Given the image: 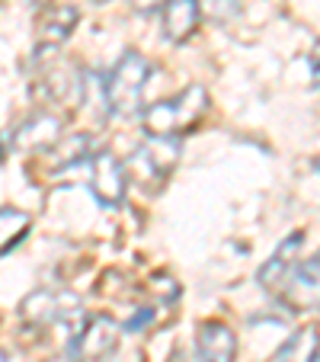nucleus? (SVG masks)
I'll return each mask as SVG.
<instances>
[{"instance_id":"obj_1","label":"nucleus","mask_w":320,"mask_h":362,"mask_svg":"<svg viewBox=\"0 0 320 362\" xmlns=\"http://www.w3.org/2000/svg\"><path fill=\"white\" fill-rule=\"evenodd\" d=\"M205 110H208V93L198 83H189L183 93L170 96L164 103H154L144 112V132L150 138H179L192 132L202 122Z\"/></svg>"},{"instance_id":"obj_2","label":"nucleus","mask_w":320,"mask_h":362,"mask_svg":"<svg viewBox=\"0 0 320 362\" xmlns=\"http://www.w3.org/2000/svg\"><path fill=\"white\" fill-rule=\"evenodd\" d=\"M148 77H150L148 58L138 55V52L122 55V62L112 68L109 81H106V103H109V110L116 116H135L141 110Z\"/></svg>"},{"instance_id":"obj_3","label":"nucleus","mask_w":320,"mask_h":362,"mask_svg":"<svg viewBox=\"0 0 320 362\" xmlns=\"http://www.w3.org/2000/svg\"><path fill=\"white\" fill-rule=\"evenodd\" d=\"M20 315H23V321L32 324V327L68 324L71 334H77L81 324L87 321L81 301L71 298V295H64V292H52V288H39V292L29 295V298L20 305Z\"/></svg>"},{"instance_id":"obj_4","label":"nucleus","mask_w":320,"mask_h":362,"mask_svg":"<svg viewBox=\"0 0 320 362\" xmlns=\"http://www.w3.org/2000/svg\"><path fill=\"white\" fill-rule=\"evenodd\" d=\"M119 324L106 315L87 317L77 334H71V359L74 362H100L116 349Z\"/></svg>"},{"instance_id":"obj_5","label":"nucleus","mask_w":320,"mask_h":362,"mask_svg":"<svg viewBox=\"0 0 320 362\" xmlns=\"http://www.w3.org/2000/svg\"><path fill=\"white\" fill-rule=\"evenodd\" d=\"M317 295H320V263L317 257H311V260L298 263L285 276V282L279 288V298L292 315H304V311L317 308Z\"/></svg>"},{"instance_id":"obj_6","label":"nucleus","mask_w":320,"mask_h":362,"mask_svg":"<svg viewBox=\"0 0 320 362\" xmlns=\"http://www.w3.org/2000/svg\"><path fill=\"white\" fill-rule=\"evenodd\" d=\"M125 167L119 164L116 154H109V151H100V154H93V160H90V186H93L96 199H100L102 205H122L125 199Z\"/></svg>"},{"instance_id":"obj_7","label":"nucleus","mask_w":320,"mask_h":362,"mask_svg":"<svg viewBox=\"0 0 320 362\" xmlns=\"http://www.w3.org/2000/svg\"><path fill=\"white\" fill-rule=\"evenodd\" d=\"M196 353L198 362H234L237 359V337L227 324L205 321L196 330Z\"/></svg>"},{"instance_id":"obj_8","label":"nucleus","mask_w":320,"mask_h":362,"mask_svg":"<svg viewBox=\"0 0 320 362\" xmlns=\"http://www.w3.org/2000/svg\"><path fill=\"white\" fill-rule=\"evenodd\" d=\"M301 244H304V234L295 231L292 238H285L279 247H275V253L269 257V260L259 267L256 273V282L266 288V292H279L282 282H285V276L295 269V257H298Z\"/></svg>"},{"instance_id":"obj_9","label":"nucleus","mask_w":320,"mask_h":362,"mask_svg":"<svg viewBox=\"0 0 320 362\" xmlns=\"http://www.w3.org/2000/svg\"><path fill=\"white\" fill-rule=\"evenodd\" d=\"M58 138H61V119L52 116V112H35V116H29L26 122L16 129L13 141H16V148H23V151L45 154Z\"/></svg>"},{"instance_id":"obj_10","label":"nucleus","mask_w":320,"mask_h":362,"mask_svg":"<svg viewBox=\"0 0 320 362\" xmlns=\"http://www.w3.org/2000/svg\"><path fill=\"white\" fill-rule=\"evenodd\" d=\"M77 23H81L77 7H71V4H48V7H42L35 29H39L42 45H61V42L71 39Z\"/></svg>"},{"instance_id":"obj_11","label":"nucleus","mask_w":320,"mask_h":362,"mask_svg":"<svg viewBox=\"0 0 320 362\" xmlns=\"http://www.w3.org/2000/svg\"><path fill=\"white\" fill-rule=\"evenodd\" d=\"M198 20H202V13H198L196 0H164V20H160V26H164V35L170 42H186L196 33Z\"/></svg>"},{"instance_id":"obj_12","label":"nucleus","mask_w":320,"mask_h":362,"mask_svg":"<svg viewBox=\"0 0 320 362\" xmlns=\"http://www.w3.org/2000/svg\"><path fill=\"white\" fill-rule=\"evenodd\" d=\"M87 148H90V138L87 135H68V138H58L52 148L45 151L48 158V167L52 170H64V167L77 164L81 158H87Z\"/></svg>"},{"instance_id":"obj_13","label":"nucleus","mask_w":320,"mask_h":362,"mask_svg":"<svg viewBox=\"0 0 320 362\" xmlns=\"http://www.w3.org/2000/svg\"><path fill=\"white\" fill-rule=\"evenodd\" d=\"M138 154L148 158L150 170H154L157 177H164V173L173 170V164H177V158H179V141L177 138H150L148 148H141Z\"/></svg>"},{"instance_id":"obj_14","label":"nucleus","mask_w":320,"mask_h":362,"mask_svg":"<svg viewBox=\"0 0 320 362\" xmlns=\"http://www.w3.org/2000/svg\"><path fill=\"white\" fill-rule=\"evenodd\" d=\"M29 215L20 212V209H0V257L10 253L29 231Z\"/></svg>"},{"instance_id":"obj_15","label":"nucleus","mask_w":320,"mask_h":362,"mask_svg":"<svg viewBox=\"0 0 320 362\" xmlns=\"http://www.w3.org/2000/svg\"><path fill=\"white\" fill-rule=\"evenodd\" d=\"M279 362H317V327L295 334L279 353Z\"/></svg>"},{"instance_id":"obj_16","label":"nucleus","mask_w":320,"mask_h":362,"mask_svg":"<svg viewBox=\"0 0 320 362\" xmlns=\"http://www.w3.org/2000/svg\"><path fill=\"white\" fill-rule=\"evenodd\" d=\"M71 71L68 68H55V64H52V68L45 71V77H42V81H35V96H39V100H61L64 93H68L71 90Z\"/></svg>"},{"instance_id":"obj_17","label":"nucleus","mask_w":320,"mask_h":362,"mask_svg":"<svg viewBox=\"0 0 320 362\" xmlns=\"http://www.w3.org/2000/svg\"><path fill=\"white\" fill-rule=\"evenodd\" d=\"M198 13H205V20L211 23H231L240 13V0H196Z\"/></svg>"},{"instance_id":"obj_18","label":"nucleus","mask_w":320,"mask_h":362,"mask_svg":"<svg viewBox=\"0 0 320 362\" xmlns=\"http://www.w3.org/2000/svg\"><path fill=\"white\" fill-rule=\"evenodd\" d=\"M150 292H154V298H160V301L179 298L177 279H173V276H167V273H160V276H154V279H150Z\"/></svg>"},{"instance_id":"obj_19","label":"nucleus","mask_w":320,"mask_h":362,"mask_svg":"<svg viewBox=\"0 0 320 362\" xmlns=\"http://www.w3.org/2000/svg\"><path fill=\"white\" fill-rule=\"evenodd\" d=\"M150 317H154V311H150V308H141V311H138V315L131 317L129 324H125V330H131V334H135V330H141L144 324L150 321Z\"/></svg>"},{"instance_id":"obj_20","label":"nucleus","mask_w":320,"mask_h":362,"mask_svg":"<svg viewBox=\"0 0 320 362\" xmlns=\"http://www.w3.org/2000/svg\"><path fill=\"white\" fill-rule=\"evenodd\" d=\"M135 10H141V13H150V10H157V7H164V0H129Z\"/></svg>"},{"instance_id":"obj_21","label":"nucleus","mask_w":320,"mask_h":362,"mask_svg":"<svg viewBox=\"0 0 320 362\" xmlns=\"http://www.w3.org/2000/svg\"><path fill=\"white\" fill-rule=\"evenodd\" d=\"M35 7H48V4H52V0H32Z\"/></svg>"},{"instance_id":"obj_22","label":"nucleus","mask_w":320,"mask_h":362,"mask_svg":"<svg viewBox=\"0 0 320 362\" xmlns=\"http://www.w3.org/2000/svg\"><path fill=\"white\" fill-rule=\"evenodd\" d=\"M93 4H109V0H93Z\"/></svg>"},{"instance_id":"obj_23","label":"nucleus","mask_w":320,"mask_h":362,"mask_svg":"<svg viewBox=\"0 0 320 362\" xmlns=\"http://www.w3.org/2000/svg\"><path fill=\"white\" fill-rule=\"evenodd\" d=\"M0 362H7V356H4V353H0Z\"/></svg>"}]
</instances>
